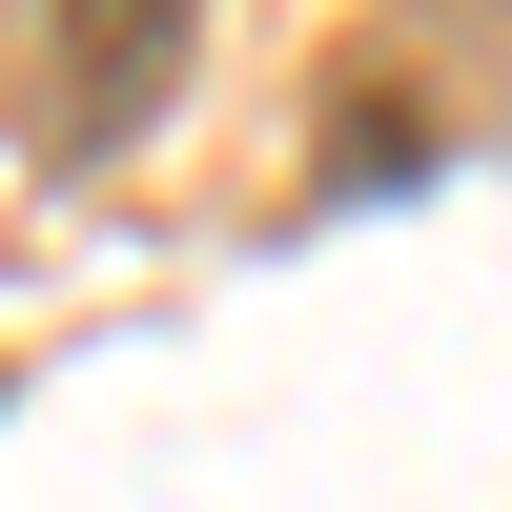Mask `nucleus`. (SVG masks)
<instances>
[{
	"instance_id": "1",
	"label": "nucleus",
	"mask_w": 512,
	"mask_h": 512,
	"mask_svg": "<svg viewBox=\"0 0 512 512\" xmlns=\"http://www.w3.org/2000/svg\"><path fill=\"white\" fill-rule=\"evenodd\" d=\"M164 82H185V21L144 0V21H103V41H41V82H21V103H41V144H123Z\"/></svg>"
}]
</instances>
